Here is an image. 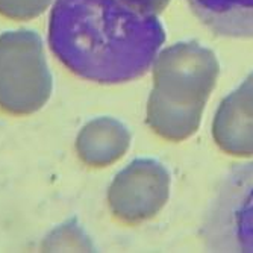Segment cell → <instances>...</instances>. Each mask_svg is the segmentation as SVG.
Listing matches in <instances>:
<instances>
[{
	"instance_id": "1",
	"label": "cell",
	"mask_w": 253,
	"mask_h": 253,
	"mask_svg": "<svg viewBox=\"0 0 253 253\" xmlns=\"http://www.w3.org/2000/svg\"><path fill=\"white\" fill-rule=\"evenodd\" d=\"M166 41L158 15L122 0H55L49 44L56 58L88 81L120 84L143 76Z\"/></svg>"
},
{
	"instance_id": "2",
	"label": "cell",
	"mask_w": 253,
	"mask_h": 253,
	"mask_svg": "<svg viewBox=\"0 0 253 253\" xmlns=\"http://www.w3.org/2000/svg\"><path fill=\"white\" fill-rule=\"evenodd\" d=\"M220 72L217 56L197 41L176 42L155 59L147 125L169 141L191 136Z\"/></svg>"
},
{
	"instance_id": "3",
	"label": "cell",
	"mask_w": 253,
	"mask_h": 253,
	"mask_svg": "<svg viewBox=\"0 0 253 253\" xmlns=\"http://www.w3.org/2000/svg\"><path fill=\"white\" fill-rule=\"evenodd\" d=\"M52 93V75L44 45L32 31L0 35V109L28 116L41 109Z\"/></svg>"
},
{
	"instance_id": "4",
	"label": "cell",
	"mask_w": 253,
	"mask_h": 253,
	"mask_svg": "<svg viewBox=\"0 0 253 253\" xmlns=\"http://www.w3.org/2000/svg\"><path fill=\"white\" fill-rule=\"evenodd\" d=\"M200 238L210 252L253 253V161L223 177L205 211Z\"/></svg>"
},
{
	"instance_id": "5",
	"label": "cell",
	"mask_w": 253,
	"mask_h": 253,
	"mask_svg": "<svg viewBox=\"0 0 253 253\" xmlns=\"http://www.w3.org/2000/svg\"><path fill=\"white\" fill-rule=\"evenodd\" d=\"M170 174L153 159H135L120 171L109 188L112 214L126 223L152 218L169 199Z\"/></svg>"
},
{
	"instance_id": "6",
	"label": "cell",
	"mask_w": 253,
	"mask_h": 253,
	"mask_svg": "<svg viewBox=\"0 0 253 253\" xmlns=\"http://www.w3.org/2000/svg\"><path fill=\"white\" fill-rule=\"evenodd\" d=\"M212 136L229 155L253 156V73L220 103Z\"/></svg>"
},
{
	"instance_id": "7",
	"label": "cell",
	"mask_w": 253,
	"mask_h": 253,
	"mask_svg": "<svg viewBox=\"0 0 253 253\" xmlns=\"http://www.w3.org/2000/svg\"><path fill=\"white\" fill-rule=\"evenodd\" d=\"M130 135L117 120L102 117L89 122L78 135L79 158L91 167H105L117 161L127 149Z\"/></svg>"
},
{
	"instance_id": "8",
	"label": "cell",
	"mask_w": 253,
	"mask_h": 253,
	"mask_svg": "<svg viewBox=\"0 0 253 253\" xmlns=\"http://www.w3.org/2000/svg\"><path fill=\"white\" fill-rule=\"evenodd\" d=\"M193 14L212 34L253 38V0H187Z\"/></svg>"
},
{
	"instance_id": "9",
	"label": "cell",
	"mask_w": 253,
	"mask_h": 253,
	"mask_svg": "<svg viewBox=\"0 0 253 253\" xmlns=\"http://www.w3.org/2000/svg\"><path fill=\"white\" fill-rule=\"evenodd\" d=\"M52 0H0V15L11 20H31L41 15Z\"/></svg>"
},
{
	"instance_id": "10",
	"label": "cell",
	"mask_w": 253,
	"mask_h": 253,
	"mask_svg": "<svg viewBox=\"0 0 253 253\" xmlns=\"http://www.w3.org/2000/svg\"><path fill=\"white\" fill-rule=\"evenodd\" d=\"M78 224L70 223V224H64V227L56 229V231L49 237V240L45 241L44 247L49 250L55 249H91V244H85V240H78L82 237H76V240H70V235L76 229Z\"/></svg>"
},
{
	"instance_id": "11",
	"label": "cell",
	"mask_w": 253,
	"mask_h": 253,
	"mask_svg": "<svg viewBox=\"0 0 253 253\" xmlns=\"http://www.w3.org/2000/svg\"><path fill=\"white\" fill-rule=\"evenodd\" d=\"M122 2L143 14L159 15L169 6L170 0H122Z\"/></svg>"
}]
</instances>
